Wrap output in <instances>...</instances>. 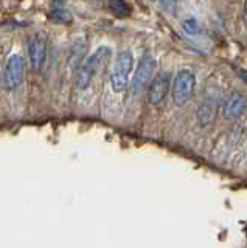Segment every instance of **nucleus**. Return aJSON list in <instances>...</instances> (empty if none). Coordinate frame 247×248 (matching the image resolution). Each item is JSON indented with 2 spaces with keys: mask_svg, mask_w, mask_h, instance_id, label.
<instances>
[{
  "mask_svg": "<svg viewBox=\"0 0 247 248\" xmlns=\"http://www.w3.org/2000/svg\"><path fill=\"white\" fill-rule=\"evenodd\" d=\"M28 54H30V62H32V67L39 72L44 67L45 58H47V44L42 37L34 36L32 37V41L28 44Z\"/></svg>",
  "mask_w": 247,
  "mask_h": 248,
  "instance_id": "obj_8",
  "label": "nucleus"
},
{
  "mask_svg": "<svg viewBox=\"0 0 247 248\" xmlns=\"http://www.w3.org/2000/svg\"><path fill=\"white\" fill-rule=\"evenodd\" d=\"M156 68H157V62L152 56H149V54H146V56H143L140 59V62H138V65L135 68V73L132 76V92L134 93H140L146 89V85L152 81Z\"/></svg>",
  "mask_w": 247,
  "mask_h": 248,
  "instance_id": "obj_4",
  "label": "nucleus"
},
{
  "mask_svg": "<svg viewBox=\"0 0 247 248\" xmlns=\"http://www.w3.org/2000/svg\"><path fill=\"white\" fill-rule=\"evenodd\" d=\"M162 8L166 10L168 13H171L173 16L177 13V0H159Z\"/></svg>",
  "mask_w": 247,
  "mask_h": 248,
  "instance_id": "obj_13",
  "label": "nucleus"
},
{
  "mask_svg": "<svg viewBox=\"0 0 247 248\" xmlns=\"http://www.w3.org/2000/svg\"><path fill=\"white\" fill-rule=\"evenodd\" d=\"M243 20H244V23L247 25V0H246L244 8H243Z\"/></svg>",
  "mask_w": 247,
  "mask_h": 248,
  "instance_id": "obj_14",
  "label": "nucleus"
},
{
  "mask_svg": "<svg viewBox=\"0 0 247 248\" xmlns=\"http://www.w3.org/2000/svg\"><path fill=\"white\" fill-rule=\"evenodd\" d=\"M182 28H183L185 33L190 34V36H196V34L200 33V28H199L198 22H196L195 19H187V20H183Z\"/></svg>",
  "mask_w": 247,
  "mask_h": 248,
  "instance_id": "obj_12",
  "label": "nucleus"
},
{
  "mask_svg": "<svg viewBox=\"0 0 247 248\" xmlns=\"http://www.w3.org/2000/svg\"><path fill=\"white\" fill-rule=\"evenodd\" d=\"M169 87H171V79L166 72H160L156 75V78L149 82L148 87V101L152 106H159L164 103L166 98Z\"/></svg>",
  "mask_w": 247,
  "mask_h": 248,
  "instance_id": "obj_6",
  "label": "nucleus"
},
{
  "mask_svg": "<svg viewBox=\"0 0 247 248\" xmlns=\"http://www.w3.org/2000/svg\"><path fill=\"white\" fill-rule=\"evenodd\" d=\"M25 73V59L20 54H13L10 56L5 67V87L8 90H16L20 82L24 81Z\"/></svg>",
  "mask_w": 247,
  "mask_h": 248,
  "instance_id": "obj_5",
  "label": "nucleus"
},
{
  "mask_svg": "<svg viewBox=\"0 0 247 248\" xmlns=\"http://www.w3.org/2000/svg\"><path fill=\"white\" fill-rule=\"evenodd\" d=\"M216 112H218V104H216L214 99H205L202 104L198 107L196 112V120L200 127H208L212 126L214 118H216Z\"/></svg>",
  "mask_w": 247,
  "mask_h": 248,
  "instance_id": "obj_9",
  "label": "nucleus"
},
{
  "mask_svg": "<svg viewBox=\"0 0 247 248\" xmlns=\"http://www.w3.org/2000/svg\"><path fill=\"white\" fill-rule=\"evenodd\" d=\"M196 87V76L190 70H179L171 84V96L176 106H183L188 103Z\"/></svg>",
  "mask_w": 247,
  "mask_h": 248,
  "instance_id": "obj_3",
  "label": "nucleus"
},
{
  "mask_svg": "<svg viewBox=\"0 0 247 248\" xmlns=\"http://www.w3.org/2000/svg\"><path fill=\"white\" fill-rule=\"evenodd\" d=\"M50 19L56 23H72V20H73L72 14L67 10H64V8H56V10H53L50 13Z\"/></svg>",
  "mask_w": 247,
  "mask_h": 248,
  "instance_id": "obj_11",
  "label": "nucleus"
},
{
  "mask_svg": "<svg viewBox=\"0 0 247 248\" xmlns=\"http://www.w3.org/2000/svg\"><path fill=\"white\" fill-rule=\"evenodd\" d=\"M109 58H111L109 46H99L90 56L84 59L80 64L78 73H76V87L80 90H86Z\"/></svg>",
  "mask_w": 247,
  "mask_h": 248,
  "instance_id": "obj_1",
  "label": "nucleus"
},
{
  "mask_svg": "<svg viewBox=\"0 0 247 248\" xmlns=\"http://www.w3.org/2000/svg\"><path fill=\"white\" fill-rule=\"evenodd\" d=\"M132 67H134V56L132 53L125 50V51H120L115 58V64L112 68V73H111V85H112V90L121 93L128 89V84H129V75L132 72Z\"/></svg>",
  "mask_w": 247,
  "mask_h": 248,
  "instance_id": "obj_2",
  "label": "nucleus"
},
{
  "mask_svg": "<svg viewBox=\"0 0 247 248\" xmlns=\"http://www.w3.org/2000/svg\"><path fill=\"white\" fill-rule=\"evenodd\" d=\"M107 6L112 14H115L117 17H126V16L131 14V5L126 2V0H109L107 2Z\"/></svg>",
  "mask_w": 247,
  "mask_h": 248,
  "instance_id": "obj_10",
  "label": "nucleus"
},
{
  "mask_svg": "<svg viewBox=\"0 0 247 248\" xmlns=\"http://www.w3.org/2000/svg\"><path fill=\"white\" fill-rule=\"evenodd\" d=\"M247 110V96L243 93L235 92L227 98L222 106V115L226 120H235Z\"/></svg>",
  "mask_w": 247,
  "mask_h": 248,
  "instance_id": "obj_7",
  "label": "nucleus"
}]
</instances>
